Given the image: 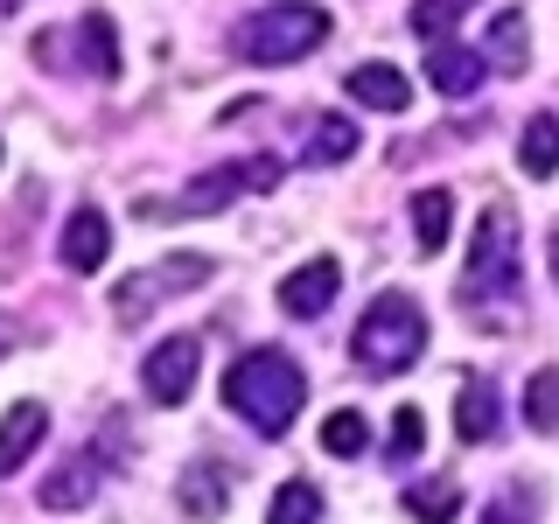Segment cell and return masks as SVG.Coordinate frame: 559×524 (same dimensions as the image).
<instances>
[{
    "label": "cell",
    "instance_id": "obj_6",
    "mask_svg": "<svg viewBox=\"0 0 559 524\" xmlns=\"http://www.w3.org/2000/svg\"><path fill=\"white\" fill-rule=\"evenodd\" d=\"M273 182H280V162H273V154H252V162H231V168L197 175L175 210H182V217H210V210H224L231 196H252V189H273Z\"/></svg>",
    "mask_w": 559,
    "mask_h": 524
},
{
    "label": "cell",
    "instance_id": "obj_26",
    "mask_svg": "<svg viewBox=\"0 0 559 524\" xmlns=\"http://www.w3.org/2000/svg\"><path fill=\"white\" fill-rule=\"evenodd\" d=\"M532 511H538V489H511V497L489 503L476 524H532Z\"/></svg>",
    "mask_w": 559,
    "mask_h": 524
},
{
    "label": "cell",
    "instance_id": "obj_15",
    "mask_svg": "<svg viewBox=\"0 0 559 524\" xmlns=\"http://www.w3.org/2000/svg\"><path fill=\"white\" fill-rule=\"evenodd\" d=\"M92 497H98V462H92V454H78V462H63L57 476L43 483V503H49V511H84Z\"/></svg>",
    "mask_w": 559,
    "mask_h": 524
},
{
    "label": "cell",
    "instance_id": "obj_12",
    "mask_svg": "<svg viewBox=\"0 0 559 524\" xmlns=\"http://www.w3.org/2000/svg\"><path fill=\"white\" fill-rule=\"evenodd\" d=\"M43 433H49V413L35 406V398H22V406L0 419V476H14V468L43 448Z\"/></svg>",
    "mask_w": 559,
    "mask_h": 524
},
{
    "label": "cell",
    "instance_id": "obj_13",
    "mask_svg": "<svg viewBox=\"0 0 559 524\" xmlns=\"http://www.w3.org/2000/svg\"><path fill=\"white\" fill-rule=\"evenodd\" d=\"M349 98L371 105V112H406L413 84H406V70H392V63H357L349 70Z\"/></svg>",
    "mask_w": 559,
    "mask_h": 524
},
{
    "label": "cell",
    "instance_id": "obj_9",
    "mask_svg": "<svg viewBox=\"0 0 559 524\" xmlns=\"http://www.w3.org/2000/svg\"><path fill=\"white\" fill-rule=\"evenodd\" d=\"M57 259H63L70 273H98L105 259H112V224H105V210H92V203H78V210H70Z\"/></svg>",
    "mask_w": 559,
    "mask_h": 524
},
{
    "label": "cell",
    "instance_id": "obj_29",
    "mask_svg": "<svg viewBox=\"0 0 559 524\" xmlns=\"http://www.w3.org/2000/svg\"><path fill=\"white\" fill-rule=\"evenodd\" d=\"M462 8H476V0H462Z\"/></svg>",
    "mask_w": 559,
    "mask_h": 524
},
{
    "label": "cell",
    "instance_id": "obj_27",
    "mask_svg": "<svg viewBox=\"0 0 559 524\" xmlns=\"http://www.w3.org/2000/svg\"><path fill=\"white\" fill-rule=\"evenodd\" d=\"M8 349H14V329H8V322H0V357H8Z\"/></svg>",
    "mask_w": 559,
    "mask_h": 524
},
{
    "label": "cell",
    "instance_id": "obj_21",
    "mask_svg": "<svg viewBox=\"0 0 559 524\" xmlns=\"http://www.w3.org/2000/svg\"><path fill=\"white\" fill-rule=\"evenodd\" d=\"M406 511H413V524H454V511H462V489L454 483H406Z\"/></svg>",
    "mask_w": 559,
    "mask_h": 524
},
{
    "label": "cell",
    "instance_id": "obj_24",
    "mask_svg": "<svg viewBox=\"0 0 559 524\" xmlns=\"http://www.w3.org/2000/svg\"><path fill=\"white\" fill-rule=\"evenodd\" d=\"M524 427L559 433V371H552V364L532 371V384H524Z\"/></svg>",
    "mask_w": 559,
    "mask_h": 524
},
{
    "label": "cell",
    "instance_id": "obj_4",
    "mask_svg": "<svg viewBox=\"0 0 559 524\" xmlns=\"http://www.w3.org/2000/svg\"><path fill=\"white\" fill-rule=\"evenodd\" d=\"M329 43V14L314 0H280V8H259L238 22V57L245 63H301Z\"/></svg>",
    "mask_w": 559,
    "mask_h": 524
},
{
    "label": "cell",
    "instance_id": "obj_22",
    "mask_svg": "<svg viewBox=\"0 0 559 524\" xmlns=\"http://www.w3.org/2000/svg\"><path fill=\"white\" fill-rule=\"evenodd\" d=\"M78 57H84L92 78H112L119 70V43H112V22H105V14H84L78 22Z\"/></svg>",
    "mask_w": 559,
    "mask_h": 524
},
{
    "label": "cell",
    "instance_id": "obj_17",
    "mask_svg": "<svg viewBox=\"0 0 559 524\" xmlns=\"http://www.w3.org/2000/svg\"><path fill=\"white\" fill-rule=\"evenodd\" d=\"M483 57L497 63V70H511V78H518L524 63H532V43H524V14H518V8H503L497 22H489V43H483Z\"/></svg>",
    "mask_w": 559,
    "mask_h": 524
},
{
    "label": "cell",
    "instance_id": "obj_2",
    "mask_svg": "<svg viewBox=\"0 0 559 524\" xmlns=\"http://www.w3.org/2000/svg\"><path fill=\"white\" fill-rule=\"evenodd\" d=\"M419 349H427V314H419L413 294H378V301L364 308L357 336H349V357L371 378H392V371H406V364H419Z\"/></svg>",
    "mask_w": 559,
    "mask_h": 524
},
{
    "label": "cell",
    "instance_id": "obj_19",
    "mask_svg": "<svg viewBox=\"0 0 559 524\" xmlns=\"http://www.w3.org/2000/svg\"><path fill=\"white\" fill-rule=\"evenodd\" d=\"M448 224H454V196H448V189H419V196H413L419 252H441V245H448Z\"/></svg>",
    "mask_w": 559,
    "mask_h": 524
},
{
    "label": "cell",
    "instance_id": "obj_20",
    "mask_svg": "<svg viewBox=\"0 0 559 524\" xmlns=\"http://www.w3.org/2000/svg\"><path fill=\"white\" fill-rule=\"evenodd\" d=\"M266 524H322V489L314 483H280L273 489V503H266Z\"/></svg>",
    "mask_w": 559,
    "mask_h": 524
},
{
    "label": "cell",
    "instance_id": "obj_25",
    "mask_svg": "<svg viewBox=\"0 0 559 524\" xmlns=\"http://www.w3.org/2000/svg\"><path fill=\"white\" fill-rule=\"evenodd\" d=\"M419 448H427V419H419V413L406 406V413L392 419V462H413Z\"/></svg>",
    "mask_w": 559,
    "mask_h": 524
},
{
    "label": "cell",
    "instance_id": "obj_7",
    "mask_svg": "<svg viewBox=\"0 0 559 524\" xmlns=\"http://www.w3.org/2000/svg\"><path fill=\"white\" fill-rule=\"evenodd\" d=\"M197 357H203L197 336H168V343L147 349V371H140V384H147L154 406H182V398L197 392Z\"/></svg>",
    "mask_w": 559,
    "mask_h": 524
},
{
    "label": "cell",
    "instance_id": "obj_14",
    "mask_svg": "<svg viewBox=\"0 0 559 524\" xmlns=\"http://www.w3.org/2000/svg\"><path fill=\"white\" fill-rule=\"evenodd\" d=\"M175 497H182V511H189V517H217L224 503H231V468L197 462V468L182 476V489H175Z\"/></svg>",
    "mask_w": 559,
    "mask_h": 524
},
{
    "label": "cell",
    "instance_id": "obj_23",
    "mask_svg": "<svg viewBox=\"0 0 559 524\" xmlns=\"http://www.w3.org/2000/svg\"><path fill=\"white\" fill-rule=\"evenodd\" d=\"M322 448L336 454V462H357V454L371 448V419L349 413V406H343V413H329V419H322Z\"/></svg>",
    "mask_w": 559,
    "mask_h": 524
},
{
    "label": "cell",
    "instance_id": "obj_16",
    "mask_svg": "<svg viewBox=\"0 0 559 524\" xmlns=\"http://www.w3.org/2000/svg\"><path fill=\"white\" fill-rule=\"evenodd\" d=\"M357 147H364V140H357V119L329 112V119H314V133H308V168H336Z\"/></svg>",
    "mask_w": 559,
    "mask_h": 524
},
{
    "label": "cell",
    "instance_id": "obj_11",
    "mask_svg": "<svg viewBox=\"0 0 559 524\" xmlns=\"http://www.w3.org/2000/svg\"><path fill=\"white\" fill-rule=\"evenodd\" d=\"M336 287H343V266H336V259H308V266H294L287 279H280V308L301 314V322H314V314L336 301Z\"/></svg>",
    "mask_w": 559,
    "mask_h": 524
},
{
    "label": "cell",
    "instance_id": "obj_5",
    "mask_svg": "<svg viewBox=\"0 0 559 524\" xmlns=\"http://www.w3.org/2000/svg\"><path fill=\"white\" fill-rule=\"evenodd\" d=\"M210 273H217L210 252H175V259H162V266L119 279V287H112V314L133 329V322H147L154 301H175V294H189V287H210Z\"/></svg>",
    "mask_w": 559,
    "mask_h": 524
},
{
    "label": "cell",
    "instance_id": "obj_3",
    "mask_svg": "<svg viewBox=\"0 0 559 524\" xmlns=\"http://www.w3.org/2000/svg\"><path fill=\"white\" fill-rule=\"evenodd\" d=\"M462 294L468 308H503L518 301V210L511 203H489L476 238H468V266H462Z\"/></svg>",
    "mask_w": 559,
    "mask_h": 524
},
{
    "label": "cell",
    "instance_id": "obj_1",
    "mask_svg": "<svg viewBox=\"0 0 559 524\" xmlns=\"http://www.w3.org/2000/svg\"><path fill=\"white\" fill-rule=\"evenodd\" d=\"M224 406H231L252 433L280 441L308 406V371L287 357V349H245L231 371H224Z\"/></svg>",
    "mask_w": 559,
    "mask_h": 524
},
{
    "label": "cell",
    "instance_id": "obj_10",
    "mask_svg": "<svg viewBox=\"0 0 559 524\" xmlns=\"http://www.w3.org/2000/svg\"><path fill=\"white\" fill-rule=\"evenodd\" d=\"M483 70H489L483 49H468V43H427V84L441 98H476Z\"/></svg>",
    "mask_w": 559,
    "mask_h": 524
},
{
    "label": "cell",
    "instance_id": "obj_8",
    "mask_svg": "<svg viewBox=\"0 0 559 524\" xmlns=\"http://www.w3.org/2000/svg\"><path fill=\"white\" fill-rule=\"evenodd\" d=\"M497 427H503V392H497V378H489V371H468L462 392H454V433H462L468 448H489V441H497Z\"/></svg>",
    "mask_w": 559,
    "mask_h": 524
},
{
    "label": "cell",
    "instance_id": "obj_28",
    "mask_svg": "<svg viewBox=\"0 0 559 524\" xmlns=\"http://www.w3.org/2000/svg\"><path fill=\"white\" fill-rule=\"evenodd\" d=\"M552 279H559V224H552Z\"/></svg>",
    "mask_w": 559,
    "mask_h": 524
},
{
    "label": "cell",
    "instance_id": "obj_18",
    "mask_svg": "<svg viewBox=\"0 0 559 524\" xmlns=\"http://www.w3.org/2000/svg\"><path fill=\"white\" fill-rule=\"evenodd\" d=\"M518 162H524V175H559V119L552 112H538L532 127H524V140H518Z\"/></svg>",
    "mask_w": 559,
    "mask_h": 524
}]
</instances>
